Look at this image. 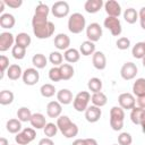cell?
<instances>
[{"label": "cell", "instance_id": "32", "mask_svg": "<svg viewBox=\"0 0 145 145\" xmlns=\"http://www.w3.org/2000/svg\"><path fill=\"white\" fill-rule=\"evenodd\" d=\"M87 87L92 93L101 92V89H102V80L100 78H97V77H93V78H91L88 80Z\"/></svg>", "mask_w": 145, "mask_h": 145}, {"label": "cell", "instance_id": "37", "mask_svg": "<svg viewBox=\"0 0 145 145\" xmlns=\"http://www.w3.org/2000/svg\"><path fill=\"white\" fill-rule=\"evenodd\" d=\"M49 60H50V62L53 65V67H57V66L60 67V66L62 65L63 57H62V54H61L60 52H58V51H53V52L50 53V56H49Z\"/></svg>", "mask_w": 145, "mask_h": 145}, {"label": "cell", "instance_id": "17", "mask_svg": "<svg viewBox=\"0 0 145 145\" xmlns=\"http://www.w3.org/2000/svg\"><path fill=\"white\" fill-rule=\"evenodd\" d=\"M130 119L135 125H142L143 120L145 119V109H142L139 106H135L134 109H131Z\"/></svg>", "mask_w": 145, "mask_h": 145}, {"label": "cell", "instance_id": "42", "mask_svg": "<svg viewBox=\"0 0 145 145\" xmlns=\"http://www.w3.org/2000/svg\"><path fill=\"white\" fill-rule=\"evenodd\" d=\"M133 143V137L129 133H121L118 136V144L119 145H131Z\"/></svg>", "mask_w": 145, "mask_h": 145}, {"label": "cell", "instance_id": "36", "mask_svg": "<svg viewBox=\"0 0 145 145\" xmlns=\"http://www.w3.org/2000/svg\"><path fill=\"white\" fill-rule=\"evenodd\" d=\"M110 119L112 120H122L125 119V111L120 106H112L110 110Z\"/></svg>", "mask_w": 145, "mask_h": 145}, {"label": "cell", "instance_id": "23", "mask_svg": "<svg viewBox=\"0 0 145 145\" xmlns=\"http://www.w3.org/2000/svg\"><path fill=\"white\" fill-rule=\"evenodd\" d=\"M91 101L93 103V105L95 106H99V108H102L108 102V97L104 93L102 92H97V93H93V95L91 96Z\"/></svg>", "mask_w": 145, "mask_h": 145}, {"label": "cell", "instance_id": "6", "mask_svg": "<svg viewBox=\"0 0 145 145\" xmlns=\"http://www.w3.org/2000/svg\"><path fill=\"white\" fill-rule=\"evenodd\" d=\"M86 36L88 41L96 42L102 37V27L97 23H91L86 27Z\"/></svg>", "mask_w": 145, "mask_h": 145}, {"label": "cell", "instance_id": "30", "mask_svg": "<svg viewBox=\"0 0 145 145\" xmlns=\"http://www.w3.org/2000/svg\"><path fill=\"white\" fill-rule=\"evenodd\" d=\"M131 54L136 59H143L145 57V42H138L133 46Z\"/></svg>", "mask_w": 145, "mask_h": 145}, {"label": "cell", "instance_id": "24", "mask_svg": "<svg viewBox=\"0 0 145 145\" xmlns=\"http://www.w3.org/2000/svg\"><path fill=\"white\" fill-rule=\"evenodd\" d=\"M79 52L83 54V56H85V57H87V56H93L94 54V52H95V44H94V42H91V41H84L82 44H80V46H79Z\"/></svg>", "mask_w": 145, "mask_h": 145}, {"label": "cell", "instance_id": "26", "mask_svg": "<svg viewBox=\"0 0 145 145\" xmlns=\"http://www.w3.org/2000/svg\"><path fill=\"white\" fill-rule=\"evenodd\" d=\"M7 130L10 133V134H18L20 133V129H22V121L19 119H9L7 121Z\"/></svg>", "mask_w": 145, "mask_h": 145}, {"label": "cell", "instance_id": "51", "mask_svg": "<svg viewBox=\"0 0 145 145\" xmlns=\"http://www.w3.org/2000/svg\"><path fill=\"white\" fill-rule=\"evenodd\" d=\"M39 145H54V143H53V140H52L51 138L44 137V138H42V139L39 142Z\"/></svg>", "mask_w": 145, "mask_h": 145}, {"label": "cell", "instance_id": "43", "mask_svg": "<svg viewBox=\"0 0 145 145\" xmlns=\"http://www.w3.org/2000/svg\"><path fill=\"white\" fill-rule=\"evenodd\" d=\"M49 78H50L52 82H59V80H62L60 68H59V67H52V68L49 70Z\"/></svg>", "mask_w": 145, "mask_h": 145}, {"label": "cell", "instance_id": "44", "mask_svg": "<svg viewBox=\"0 0 145 145\" xmlns=\"http://www.w3.org/2000/svg\"><path fill=\"white\" fill-rule=\"evenodd\" d=\"M49 11H50L49 7H48L46 5L40 2V3L37 5V7L35 8V14H34V15H36V16H41V17H48Z\"/></svg>", "mask_w": 145, "mask_h": 145}, {"label": "cell", "instance_id": "7", "mask_svg": "<svg viewBox=\"0 0 145 145\" xmlns=\"http://www.w3.org/2000/svg\"><path fill=\"white\" fill-rule=\"evenodd\" d=\"M118 102H119V106L122 108L123 110H131L135 108L136 104L135 96L131 93H121L118 97Z\"/></svg>", "mask_w": 145, "mask_h": 145}, {"label": "cell", "instance_id": "14", "mask_svg": "<svg viewBox=\"0 0 145 145\" xmlns=\"http://www.w3.org/2000/svg\"><path fill=\"white\" fill-rule=\"evenodd\" d=\"M70 45V37L65 34V33H60L54 37V46L58 50H68Z\"/></svg>", "mask_w": 145, "mask_h": 145}, {"label": "cell", "instance_id": "16", "mask_svg": "<svg viewBox=\"0 0 145 145\" xmlns=\"http://www.w3.org/2000/svg\"><path fill=\"white\" fill-rule=\"evenodd\" d=\"M57 100H58L59 103H61L63 105H67V104L71 103L74 101L71 91H69L68 88H62V89L58 91V93H57Z\"/></svg>", "mask_w": 145, "mask_h": 145}, {"label": "cell", "instance_id": "31", "mask_svg": "<svg viewBox=\"0 0 145 145\" xmlns=\"http://www.w3.org/2000/svg\"><path fill=\"white\" fill-rule=\"evenodd\" d=\"M123 18L128 24H135L138 19V12L134 8H128L123 12Z\"/></svg>", "mask_w": 145, "mask_h": 145}, {"label": "cell", "instance_id": "25", "mask_svg": "<svg viewBox=\"0 0 145 145\" xmlns=\"http://www.w3.org/2000/svg\"><path fill=\"white\" fill-rule=\"evenodd\" d=\"M133 93L137 97L145 94V78H137L133 84Z\"/></svg>", "mask_w": 145, "mask_h": 145}, {"label": "cell", "instance_id": "33", "mask_svg": "<svg viewBox=\"0 0 145 145\" xmlns=\"http://www.w3.org/2000/svg\"><path fill=\"white\" fill-rule=\"evenodd\" d=\"M14 101V93L8 89H3L0 92V104L1 105H8L11 104Z\"/></svg>", "mask_w": 145, "mask_h": 145}, {"label": "cell", "instance_id": "46", "mask_svg": "<svg viewBox=\"0 0 145 145\" xmlns=\"http://www.w3.org/2000/svg\"><path fill=\"white\" fill-rule=\"evenodd\" d=\"M15 140H16V143H17L18 145H27V144L31 143V140L27 138V136H26L23 131L16 134V136H15Z\"/></svg>", "mask_w": 145, "mask_h": 145}, {"label": "cell", "instance_id": "47", "mask_svg": "<svg viewBox=\"0 0 145 145\" xmlns=\"http://www.w3.org/2000/svg\"><path fill=\"white\" fill-rule=\"evenodd\" d=\"M8 68H9V59H8L6 56L2 54V56L0 57V69H1V76H0V78L3 77L5 71L8 70Z\"/></svg>", "mask_w": 145, "mask_h": 145}, {"label": "cell", "instance_id": "3", "mask_svg": "<svg viewBox=\"0 0 145 145\" xmlns=\"http://www.w3.org/2000/svg\"><path fill=\"white\" fill-rule=\"evenodd\" d=\"M89 101H91V94L87 91H82L74 97V101H72L74 109L78 112L86 111V109L88 108Z\"/></svg>", "mask_w": 145, "mask_h": 145}, {"label": "cell", "instance_id": "8", "mask_svg": "<svg viewBox=\"0 0 145 145\" xmlns=\"http://www.w3.org/2000/svg\"><path fill=\"white\" fill-rule=\"evenodd\" d=\"M52 15L57 18H63L69 14V5L66 1H57L51 8Z\"/></svg>", "mask_w": 145, "mask_h": 145}, {"label": "cell", "instance_id": "19", "mask_svg": "<svg viewBox=\"0 0 145 145\" xmlns=\"http://www.w3.org/2000/svg\"><path fill=\"white\" fill-rule=\"evenodd\" d=\"M29 122H31L32 127H34L36 129H43L45 127V125L48 123L45 120V117L42 113H33Z\"/></svg>", "mask_w": 145, "mask_h": 145}, {"label": "cell", "instance_id": "10", "mask_svg": "<svg viewBox=\"0 0 145 145\" xmlns=\"http://www.w3.org/2000/svg\"><path fill=\"white\" fill-rule=\"evenodd\" d=\"M104 10L108 14L109 17H116L118 18L121 14V7L116 0H109L104 3Z\"/></svg>", "mask_w": 145, "mask_h": 145}, {"label": "cell", "instance_id": "13", "mask_svg": "<svg viewBox=\"0 0 145 145\" xmlns=\"http://www.w3.org/2000/svg\"><path fill=\"white\" fill-rule=\"evenodd\" d=\"M92 63L97 70H103L106 67V58L102 51H95L92 56Z\"/></svg>", "mask_w": 145, "mask_h": 145}, {"label": "cell", "instance_id": "40", "mask_svg": "<svg viewBox=\"0 0 145 145\" xmlns=\"http://www.w3.org/2000/svg\"><path fill=\"white\" fill-rule=\"evenodd\" d=\"M43 131H44V135L49 138L56 136L57 131H58V126L57 123H53V122H48L45 125V127L43 128Z\"/></svg>", "mask_w": 145, "mask_h": 145}, {"label": "cell", "instance_id": "41", "mask_svg": "<svg viewBox=\"0 0 145 145\" xmlns=\"http://www.w3.org/2000/svg\"><path fill=\"white\" fill-rule=\"evenodd\" d=\"M61 134H62L66 138H72V137H75V136L78 134V126L72 122L69 127H67L65 130H62Z\"/></svg>", "mask_w": 145, "mask_h": 145}, {"label": "cell", "instance_id": "52", "mask_svg": "<svg viewBox=\"0 0 145 145\" xmlns=\"http://www.w3.org/2000/svg\"><path fill=\"white\" fill-rule=\"evenodd\" d=\"M137 104L139 108L142 109H145V94L144 95H140L137 97Z\"/></svg>", "mask_w": 145, "mask_h": 145}, {"label": "cell", "instance_id": "48", "mask_svg": "<svg viewBox=\"0 0 145 145\" xmlns=\"http://www.w3.org/2000/svg\"><path fill=\"white\" fill-rule=\"evenodd\" d=\"M3 1H5L6 6H8L10 8H14V9L19 8L23 5V1L22 0H3Z\"/></svg>", "mask_w": 145, "mask_h": 145}, {"label": "cell", "instance_id": "56", "mask_svg": "<svg viewBox=\"0 0 145 145\" xmlns=\"http://www.w3.org/2000/svg\"><path fill=\"white\" fill-rule=\"evenodd\" d=\"M5 1L3 0H0V12H2L3 11V8H5Z\"/></svg>", "mask_w": 145, "mask_h": 145}, {"label": "cell", "instance_id": "49", "mask_svg": "<svg viewBox=\"0 0 145 145\" xmlns=\"http://www.w3.org/2000/svg\"><path fill=\"white\" fill-rule=\"evenodd\" d=\"M23 133H24V134L27 136V138H28L31 142L35 139L36 133H35V130H34L33 128H25V129H23Z\"/></svg>", "mask_w": 145, "mask_h": 145}, {"label": "cell", "instance_id": "57", "mask_svg": "<svg viewBox=\"0 0 145 145\" xmlns=\"http://www.w3.org/2000/svg\"><path fill=\"white\" fill-rule=\"evenodd\" d=\"M140 126H142V131H143V133H145V119L143 120V122H142V125H140Z\"/></svg>", "mask_w": 145, "mask_h": 145}, {"label": "cell", "instance_id": "35", "mask_svg": "<svg viewBox=\"0 0 145 145\" xmlns=\"http://www.w3.org/2000/svg\"><path fill=\"white\" fill-rule=\"evenodd\" d=\"M40 92H41V95L43 97H52L56 93V87L54 85L52 84H43L40 88Z\"/></svg>", "mask_w": 145, "mask_h": 145}, {"label": "cell", "instance_id": "2", "mask_svg": "<svg viewBox=\"0 0 145 145\" xmlns=\"http://www.w3.org/2000/svg\"><path fill=\"white\" fill-rule=\"evenodd\" d=\"M85 27H86V19L82 14L75 12L70 15L68 19V29L70 33L79 34L85 29Z\"/></svg>", "mask_w": 145, "mask_h": 145}, {"label": "cell", "instance_id": "53", "mask_svg": "<svg viewBox=\"0 0 145 145\" xmlns=\"http://www.w3.org/2000/svg\"><path fill=\"white\" fill-rule=\"evenodd\" d=\"M85 144L86 145H97V142L94 138H85Z\"/></svg>", "mask_w": 145, "mask_h": 145}, {"label": "cell", "instance_id": "59", "mask_svg": "<svg viewBox=\"0 0 145 145\" xmlns=\"http://www.w3.org/2000/svg\"><path fill=\"white\" fill-rule=\"evenodd\" d=\"M112 145H119V144H112Z\"/></svg>", "mask_w": 145, "mask_h": 145}, {"label": "cell", "instance_id": "29", "mask_svg": "<svg viewBox=\"0 0 145 145\" xmlns=\"http://www.w3.org/2000/svg\"><path fill=\"white\" fill-rule=\"evenodd\" d=\"M60 71H61V77L63 80H68L74 76V67L70 63H62L60 67Z\"/></svg>", "mask_w": 145, "mask_h": 145}, {"label": "cell", "instance_id": "58", "mask_svg": "<svg viewBox=\"0 0 145 145\" xmlns=\"http://www.w3.org/2000/svg\"><path fill=\"white\" fill-rule=\"evenodd\" d=\"M142 63H143V67L145 68V57H144V58L142 59Z\"/></svg>", "mask_w": 145, "mask_h": 145}, {"label": "cell", "instance_id": "1", "mask_svg": "<svg viewBox=\"0 0 145 145\" xmlns=\"http://www.w3.org/2000/svg\"><path fill=\"white\" fill-rule=\"evenodd\" d=\"M32 26L34 35L40 40H44L52 36L56 29L54 24L48 20V17H41L36 15H34L32 18Z\"/></svg>", "mask_w": 145, "mask_h": 145}, {"label": "cell", "instance_id": "39", "mask_svg": "<svg viewBox=\"0 0 145 145\" xmlns=\"http://www.w3.org/2000/svg\"><path fill=\"white\" fill-rule=\"evenodd\" d=\"M11 54H12V57H14L15 59L22 60V59H24V57H25V54H26V49L23 48V46L17 45V44H15V45L12 46V49H11Z\"/></svg>", "mask_w": 145, "mask_h": 145}, {"label": "cell", "instance_id": "21", "mask_svg": "<svg viewBox=\"0 0 145 145\" xmlns=\"http://www.w3.org/2000/svg\"><path fill=\"white\" fill-rule=\"evenodd\" d=\"M63 58L67 62L69 63H75L79 60L80 58V52L77 50V49H74V48H69L68 50L65 51L63 53Z\"/></svg>", "mask_w": 145, "mask_h": 145}, {"label": "cell", "instance_id": "22", "mask_svg": "<svg viewBox=\"0 0 145 145\" xmlns=\"http://www.w3.org/2000/svg\"><path fill=\"white\" fill-rule=\"evenodd\" d=\"M23 72H24V71H22L20 66L14 63V65H10V66H9V68H8V70H7V76H8V78L11 79V80H17L18 78L23 77Z\"/></svg>", "mask_w": 145, "mask_h": 145}, {"label": "cell", "instance_id": "27", "mask_svg": "<svg viewBox=\"0 0 145 145\" xmlns=\"http://www.w3.org/2000/svg\"><path fill=\"white\" fill-rule=\"evenodd\" d=\"M32 40H31V36L27 34V33H19L17 34V36L15 37V43L19 46H23L25 49H27L31 44Z\"/></svg>", "mask_w": 145, "mask_h": 145}, {"label": "cell", "instance_id": "45", "mask_svg": "<svg viewBox=\"0 0 145 145\" xmlns=\"http://www.w3.org/2000/svg\"><path fill=\"white\" fill-rule=\"evenodd\" d=\"M117 44V48L120 49V50H127L129 46H130V40L126 36H122V37H119L116 42Z\"/></svg>", "mask_w": 145, "mask_h": 145}, {"label": "cell", "instance_id": "38", "mask_svg": "<svg viewBox=\"0 0 145 145\" xmlns=\"http://www.w3.org/2000/svg\"><path fill=\"white\" fill-rule=\"evenodd\" d=\"M72 123V121L69 119V117L67 116H60L59 118H57V126H58V129L60 131L65 130L67 127H69L70 125Z\"/></svg>", "mask_w": 145, "mask_h": 145}, {"label": "cell", "instance_id": "11", "mask_svg": "<svg viewBox=\"0 0 145 145\" xmlns=\"http://www.w3.org/2000/svg\"><path fill=\"white\" fill-rule=\"evenodd\" d=\"M14 42H15V37L11 33L2 32L0 34V51L5 52L9 50V48L14 46Z\"/></svg>", "mask_w": 145, "mask_h": 145}, {"label": "cell", "instance_id": "54", "mask_svg": "<svg viewBox=\"0 0 145 145\" xmlns=\"http://www.w3.org/2000/svg\"><path fill=\"white\" fill-rule=\"evenodd\" d=\"M72 145H86L85 144V139H76L72 143Z\"/></svg>", "mask_w": 145, "mask_h": 145}, {"label": "cell", "instance_id": "4", "mask_svg": "<svg viewBox=\"0 0 145 145\" xmlns=\"http://www.w3.org/2000/svg\"><path fill=\"white\" fill-rule=\"evenodd\" d=\"M104 27L105 28H108L110 32H111V34L113 35V36H119L120 34H121V32H122V27H121V23H120V20L118 19V18H116V17H106L105 19H104Z\"/></svg>", "mask_w": 145, "mask_h": 145}, {"label": "cell", "instance_id": "12", "mask_svg": "<svg viewBox=\"0 0 145 145\" xmlns=\"http://www.w3.org/2000/svg\"><path fill=\"white\" fill-rule=\"evenodd\" d=\"M101 116H102L101 109H100L99 106H95V105L88 106V108L86 109V111H85V119H86L88 122H91V123L99 121L100 118H101Z\"/></svg>", "mask_w": 145, "mask_h": 145}, {"label": "cell", "instance_id": "9", "mask_svg": "<svg viewBox=\"0 0 145 145\" xmlns=\"http://www.w3.org/2000/svg\"><path fill=\"white\" fill-rule=\"evenodd\" d=\"M23 82L26 84V85H35L39 79H40V74L39 71L35 69V68H27L24 72H23Z\"/></svg>", "mask_w": 145, "mask_h": 145}, {"label": "cell", "instance_id": "55", "mask_svg": "<svg viewBox=\"0 0 145 145\" xmlns=\"http://www.w3.org/2000/svg\"><path fill=\"white\" fill-rule=\"evenodd\" d=\"M0 145H9V142L5 137H1L0 138Z\"/></svg>", "mask_w": 145, "mask_h": 145}, {"label": "cell", "instance_id": "20", "mask_svg": "<svg viewBox=\"0 0 145 145\" xmlns=\"http://www.w3.org/2000/svg\"><path fill=\"white\" fill-rule=\"evenodd\" d=\"M15 17L11 14H1L0 16V26L5 29H10L15 26Z\"/></svg>", "mask_w": 145, "mask_h": 145}, {"label": "cell", "instance_id": "28", "mask_svg": "<svg viewBox=\"0 0 145 145\" xmlns=\"http://www.w3.org/2000/svg\"><path fill=\"white\" fill-rule=\"evenodd\" d=\"M32 63L34 65V67H36V69H43L48 65V59L45 58L44 54L36 53L32 58Z\"/></svg>", "mask_w": 145, "mask_h": 145}, {"label": "cell", "instance_id": "15", "mask_svg": "<svg viewBox=\"0 0 145 145\" xmlns=\"http://www.w3.org/2000/svg\"><path fill=\"white\" fill-rule=\"evenodd\" d=\"M62 111V104L58 101H51L46 105V114L50 118H59Z\"/></svg>", "mask_w": 145, "mask_h": 145}, {"label": "cell", "instance_id": "18", "mask_svg": "<svg viewBox=\"0 0 145 145\" xmlns=\"http://www.w3.org/2000/svg\"><path fill=\"white\" fill-rule=\"evenodd\" d=\"M103 6L102 0H87L84 5V9L88 14H95Z\"/></svg>", "mask_w": 145, "mask_h": 145}, {"label": "cell", "instance_id": "34", "mask_svg": "<svg viewBox=\"0 0 145 145\" xmlns=\"http://www.w3.org/2000/svg\"><path fill=\"white\" fill-rule=\"evenodd\" d=\"M32 116H33V113H32L31 110H29L28 108H26V106H22V108H19L18 111H17V118H18L22 122H27V121H29L31 118H32Z\"/></svg>", "mask_w": 145, "mask_h": 145}, {"label": "cell", "instance_id": "5", "mask_svg": "<svg viewBox=\"0 0 145 145\" xmlns=\"http://www.w3.org/2000/svg\"><path fill=\"white\" fill-rule=\"evenodd\" d=\"M137 66L131 62V61H128V62H125L120 69V75L121 77L125 79V80H131L136 77L137 75Z\"/></svg>", "mask_w": 145, "mask_h": 145}, {"label": "cell", "instance_id": "50", "mask_svg": "<svg viewBox=\"0 0 145 145\" xmlns=\"http://www.w3.org/2000/svg\"><path fill=\"white\" fill-rule=\"evenodd\" d=\"M138 19L140 23V27L145 29V7H142L139 12H138Z\"/></svg>", "mask_w": 145, "mask_h": 145}]
</instances>
